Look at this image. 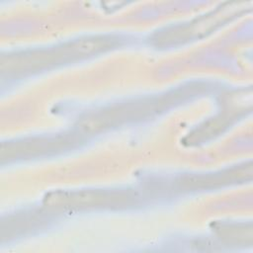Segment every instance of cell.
Wrapping results in <instances>:
<instances>
[{
    "mask_svg": "<svg viewBox=\"0 0 253 253\" xmlns=\"http://www.w3.org/2000/svg\"><path fill=\"white\" fill-rule=\"evenodd\" d=\"M171 103L172 96H167L114 106L81 118L77 123V128L82 133H98L118 125L156 114L158 110H162Z\"/></svg>",
    "mask_w": 253,
    "mask_h": 253,
    "instance_id": "obj_1",
    "label": "cell"
},
{
    "mask_svg": "<svg viewBox=\"0 0 253 253\" xmlns=\"http://www.w3.org/2000/svg\"><path fill=\"white\" fill-rule=\"evenodd\" d=\"M138 201L131 191L83 190L73 192L50 193L43 199V205L57 211H73L101 208H121Z\"/></svg>",
    "mask_w": 253,
    "mask_h": 253,
    "instance_id": "obj_2",
    "label": "cell"
},
{
    "mask_svg": "<svg viewBox=\"0 0 253 253\" xmlns=\"http://www.w3.org/2000/svg\"><path fill=\"white\" fill-rule=\"evenodd\" d=\"M83 57L76 41L61 47L2 56L1 70L8 74H22L53 66L60 62Z\"/></svg>",
    "mask_w": 253,
    "mask_h": 253,
    "instance_id": "obj_3",
    "label": "cell"
},
{
    "mask_svg": "<svg viewBox=\"0 0 253 253\" xmlns=\"http://www.w3.org/2000/svg\"><path fill=\"white\" fill-rule=\"evenodd\" d=\"M80 137L74 134H61L52 137H42L4 142L1 145V160L36 157L44 154L59 152L72 148L78 144Z\"/></svg>",
    "mask_w": 253,
    "mask_h": 253,
    "instance_id": "obj_4",
    "label": "cell"
},
{
    "mask_svg": "<svg viewBox=\"0 0 253 253\" xmlns=\"http://www.w3.org/2000/svg\"><path fill=\"white\" fill-rule=\"evenodd\" d=\"M251 177V166L233 168L218 173L211 174H199V175H186L177 181L178 187L186 190L195 189H211L219 186L234 183Z\"/></svg>",
    "mask_w": 253,
    "mask_h": 253,
    "instance_id": "obj_5",
    "label": "cell"
},
{
    "mask_svg": "<svg viewBox=\"0 0 253 253\" xmlns=\"http://www.w3.org/2000/svg\"><path fill=\"white\" fill-rule=\"evenodd\" d=\"M43 220V215L39 212L20 213L10 216L1 223V237L2 239H10L18 236L40 226Z\"/></svg>",
    "mask_w": 253,
    "mask_h": 253,
    "instance_id": "obj_6",
    "label": "cell"
},
{
    "mask_svg": "<svg viewBox=\"0 0 253 253\" xmlns=\"http://www.w3.org/2000/svg\"><path fill=\"white\" fill-rule=\"evenodd\" d=\"M218 234L220 238L230 243H245L246 238L251 240V237H252L251 230H248L246 232L245 226L244 227H238V226L222 227L219 229Z\"/></svg>",
    "mask_w": 253,
    "mask_h": 253,
    "instance_id": "obj_7",
    "label": "cell"
}]
</instances>
